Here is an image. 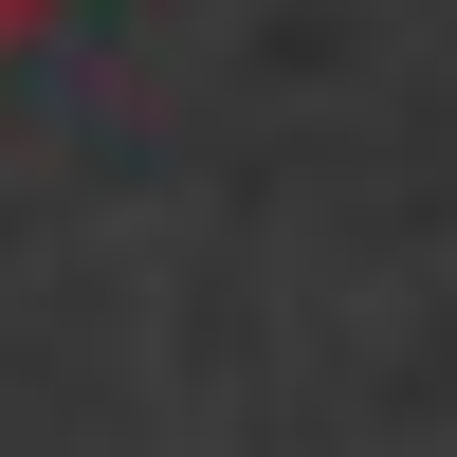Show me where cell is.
Here are the masks:
<instances>
[{"mask_svg": "<svg viewBox=\"0 0 457 457\" xmlns=\"http://www.w3.org/2000/svg\"><path fill=\"white\" fill-rule=\"evenodd\" d=\"M55 19H73V0H0V55H19V37H55Z\"/></svg>", "mask_w": 457, "mask_h": 457, "instance_id": "6da1fadb", "label": "cell"}]
</instances>
